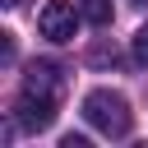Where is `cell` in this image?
Segmentation results:
<instances>
[{
    "label": "cell",
    "mask_w": 148,
    "mask_h": 148,
    "mask_svg": "<svg viewBox=\"0 0 148 148\" xmlns=\"http://www.w3.org/2000/svg\"><path fill=\"white\" fill-rule=\"evenodd\" d=\"M83 120H88L97 134H106V139H125L130 125H134L130 102H125L120 92H111V88H92V92L83 97Z\"/></svg>",
    "instance_id": "1"
},
{
    "label": "cell",
    "mask_w": 148,
    "mask_h": 148,
    "mask_svg": "<svg viewBox=\"0 0 148 148\" xmlns=\"http://www.w3.org/2000/svg\"><path fill=\"white\" fill-rule=\"evenodd\" d=\"M79 14H83V9H74L69 0H46L42 14H37V32H42L46 42H74Z\"/></svg>",
    "instance_id": "2"
},
{
    "label": "cell",
    "mask_w": 148,
    "mask_h": 148,
    "mask_svg": "<svg viewBox=\"0 0 148 148\" xmlns=\"http://www.w3.org/2000/svg\"><path fill=\"white\" fill-rule=\"evenodd\" d=\"M14 120H18L23 130H46V125L56 120V97H51V92L23 88V97L14 102Z\"/></svg>",
    "instance_id": "3"
},
{
    "label": "cell",
    "mask_w": 148,
    "mask_h": 148,
    "mask_svg": "<svg viewBox=\"0 0 148 148\" xmlns=\"http://www.w3.org/2000/svg\"><path fill=\"white\" fill-rule=\"evenodd\" d=\"M60 79H65V69L56 65V60H32L28 65V79H23V88H32V92H60Z\"/></svg>",
    "instance_id": "4"
},
{
    "label": "cell",
    "mask_w": 148,
    "mask_h": 148,
    "mask_svg": "<svg viewBox=\"0 0 148 148\" xmlns=\"http://www.w3.org/2000/svg\"><path fill=\"white\" fill-rule=\"evenodd\" d=\"M79 9H83V18L97 23V28L111 23V0H79Z\"/></svg>",
    "instance_id": "5"
},
{
    "label": "cell",
    "mask_w": 148,
    "mask_h": 148,
    "mask_svg": "<svg viewBox=\"0 0 148 148\" xmlns=\"http://www.w3.org/2000/svg\"><path fill=\"white\" fill-rule=\"evenodd\" d=\"M134 60H139V65H148V23L134 32Z\"/></svg>",
    "instance_id": "6"
},
{
    "label": "cell",
    "mask_w": 148,
    "mask_h": 148,
    "mask_svg": "<svg viewBox=\"0 0 148 148\" xmlns=\"http://www.w3.org/2000/svg\"><path fill=\"white\" fill-rule=\"evenodd\" d=\"M60 148H88V139H83V134H65V139H60Z\"/></svg>",
    "instance_id": "7"
},
{
    "label": "cell",
    "mask_w": 148,
    "mask_h": 148,
    "mask_svg": "<svg viewBox=\"0 0 148 148\" xmlns=\"http://www.w3.org/2000/svg\"><path fill=\"white\" fill-rule=\"evenodd\" d=\"M134 5H148V0H134Z\"/></svg>",
    "instance_id": "8"
}]
</instances>
